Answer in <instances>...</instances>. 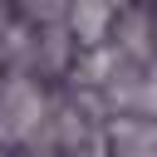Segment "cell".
Masks as SVG:
<instances>
[{
	"label": "cell",
	"mask_w": 157,
	"mask_h": 157,
	"mask_svg": "<svg viewBox=\"0 0 157 157\" xmlns=\"http://www.w3.org/2000/svg\"><path fill=\"white\" fill-rule=\"evenodd\" d=\"M152 29H157V20H152Z\"/></svg>",
	"instance_id": "7a4b0ae2"
},
{
	"label": "cell",
	"mask_w": 157,
	"mask_h": 157,
	"mask_svg": "<svg viewBox=\"0 0 157 157\" xmlns=\"http://www.w3.org/2000/svg\"><path fill=\"white\" fill-rule=\"evenodd\" d=\"M118 10H123V0H74V10H69L74 39H78L83 49L103 44V34H108V25L118 20Z\"/></svg>",
	"instance_id": "6da1fadb"
}]
</instances>
